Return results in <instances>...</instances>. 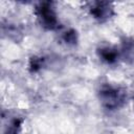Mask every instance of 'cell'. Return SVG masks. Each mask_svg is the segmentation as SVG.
<instances>
[{
    "mask_svg": "<svg viewBox=\"0 0 134 134\" xmlns=\"http://www.w3.org/2000/svg\"><path fill=\"white\" fill-rule=\"evenodd\" d=\"M45 66V59L40 55H31L28 60V70L30 73L40 72Z\"/></svg>",
    "mask_w": 134,
    "mask_h": 134,
    "instance_id": "cell-7",
    "label": "cell"
},
{
    "mask_svg": "<svg viewBox=\"0 0 134 134\" xmlns=\"http://www.w3.org/2000/svg\"><path fill=\"white\" fill-rule=\"evenodd\" d=\"M62 40L68 46H74L77 44L79 35L77 31L73 28H67L62 32Z\"/></svg>",
    "mask_w": 134,
    "mask_h": 134,
    "instance_id": "cell-8",
    "label": "cell"
},
{
    "mask_svg": "<svg viewBox=\"0 0 134 134\" xmlns=\"http://www.w3.org/2000/svg\"><path fill=\"white\" fill-rule=\"evenodd\" d=\"M3 32L7 34V37L9 36V38H13V36H15V37H17V39H18V36L21 34V31L18 29V27L16 25H12V24H9V25L7 24V26L3 25Z\"/></svg>",
    "mask_w": 134,
    "mask_h": 134,
    "instance_id": "cell-9",
    "label": "cell"
},
{
    "mask_svg": "<svg viewBox=\"0 0 134 134\" xmlns=\"http://www.w3.org/2000/svg\"><path fill=\"white\" fill-rule=\"evenodd\" d=\"M35 15L39 24L47 30H54L59 28L60 21L55 10L54 3L51 1L39 2L35 7Z\"/></svg>",
    "mask_w": 134,
    "mask_h": 134,
    "instance_id": "cell-2",
    "label": "cell"
},
{
    "mask_svg": "<svg viewBox=\"0 0 134 134\" xmlns=\"http://www.w3.org/2000/svg\"><path fill=\"white\" fill-rule=\"evenodd\" d=\"M89 15L97 22L105 23L113 18L115 15L114 6L111 2L107 1H92L88 3Z\"/></svg>",
    "mask_w": 134,
    "mask_h": 134,
    "instance_id": "cell-3",
    "label": "cell"
},
{
    "mask_svg": "<svg viewBox=\"0 0 134 134\" xmlns=\"http://www.w3.org/2000/svg\"><path fill=\"white\" fill-rule=\"evenodd\" d=\"M119 52H120V59H122L125 62L133 63L134 62V39L125 38L121 41Z\"/></svg>",
    "mask_w": 134,
    "mask_h": 134,
    "instance_id": "cell-5",
    "label": "cell"
},
{
    "mask_svg": "<svg viewBox=\"0 0 134 134\" xmlns=\"http://www.w3.org/2000/svg\"><path fill=\"white\" fill-rule=\"evenodd\" d=\"M97 97L100 106L109 111L120 109L127 102V91L125 88L112 85L103 84L97 91Z\"/></svg>",
    "mask_w": 134,
    "mask_h": 134,
    "instance_id": "cell-1",
    "label": "cell"
},
{
    "mask_svg": "<svg viewBox=\"0 0 134 134\" xmlns=\"http://www.w3.org/2000/svg\"><path fill=\"white\" fill-rule=\"evenodd\" d=\"M96 54L98 59L107 65H115L120 60L119 48L111 44L99 45L96 49Z\"/></svg>",
    "mask_w": 134,
    "mask_h": 134,
    "instance_id": "cell-4",
    "label": "cell"
},
{
    "mask_svg": "<svg viewBox=\"0 0 134 134\" xmlns=\"http://www.w3.org/2000/svg\"><path fill=\"white\" fill-rule=\"evenodd\" d=\"M23 119L20 117H13L8 120L4 128V134H21Z\"/></svg>",
    "mask_w": 134,
    "mask_h": 134,
    "instance_id": "cell-6",
    "label": "cell"
}]
</instances>
